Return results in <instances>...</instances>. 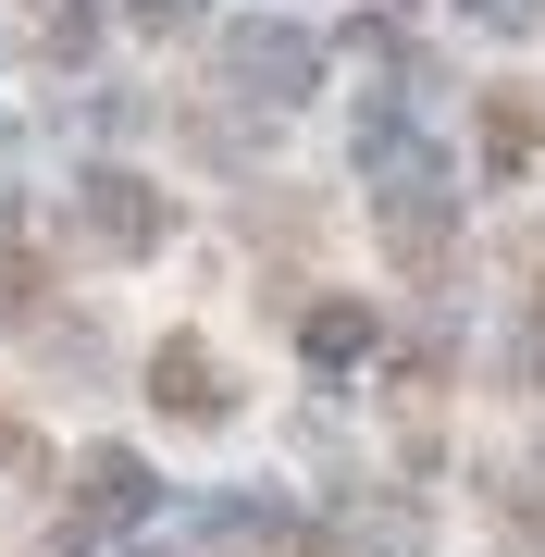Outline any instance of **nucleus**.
I'll return each instance as SVG.
<instances>
[{"label": "nucleus", "mask_w": 545, "mask_h": 557, "mask_svg": "<svg viewBox=\"0 0 545 557\" xmlns=\"http://www.w3.org/2000/svg\"><path fill=\"white\" fill-rule=\"evenodd\" d=\"M484 149H496V174L533 161V149H545V112H533V100H496V112H484Z\"/></svg>", "instance_id": "5"}, {"label": "nucleus", "mask_w": 545, "mask_h": 557, "mask_svg": "<svg viewBox=\"0 0 545 557\" xmlns=\"http://www.w3.org/2000/svg\"><path fill=\"white\" fill-rule=\"evenodd\" d=\"M25 458H38V446H25V434H13V421H0V471H25Z\"/></svg>", "instance_id": "9"}, {"label": "nucleus", "mask_w": 545, "mask_h": 557, "mask_svg": "<svg viewBox=\"0 0 545 557\" xmlns=\"http://www.w3.org/2000/svg\"><path fill=\"white\" fill-rule=\"evenodd\" d=\"M236 75H248V87H273V100H298V87H310V38H285V25H248V38H236Z\"/></svg>", "instance_id": "3"}, {"label": "nucleus", "mask_w": 545, "mask_h": 557, "mask_svg": "<svg viewBox=\"0 0 545 557\" xmlns=\"http://www.w3.org/2000/svg\"><path fill=\"white\" fill-rule=\"evenodd\" d=\"M186 13H199V0H137V25H186Z\"/></svg>", "instance_id": "8"}, {"label": "nucleus", "mask_w": 545, "mask_h": 557, "mask_svg": "<svg viewBox=\"0 0 545 557\" xmlns=\"http://www.w3.org/2000/svg\"><path fill=\"white\" fill-rule=\"evenodd\" d=\"M149 397H162L174 421H211V409H223V372H211V347H199V335H174L162 359H149Z\"/></svg>", "instance_id": "1"}, {"label": "nucleus", "mask_w": 545, "mask_h": 557, "mask_svg": "<svg viewBox=\"0 0 545 557\" xmlns=\"http://www.w3.org/2000/svg\"><path fill=\"white\" fill-rule=\"evenodd\" d=\"M149 508V471L137 458H87V520H137Z\"/></svg>", "instance_id": "4"}, {"label": "nucleus", "mask_w": 545, "mask_h": 557, "mask_svg": "<svg viewBox=\"0 0 545 557\" xmlns=\"http://www.w3.org/2000/svg\"><path fill=\"white\" fill-rule=\"evenodd\" d=\"M87 236H100V248H149V236H162V199H149L137 174H100V186H87Z\"/></svg>", "instance_id": "2"}, {"label": "nucleus", "mask_w": 545, "mask_h": 557, "mask_svg": "<svg viewBox=\"0 0 545 557\" xmlns=\"http://www.w3.org/2000/svg\"><path fill=\"white\" fill-rule=\"evenodd\" d=\"M0 310H38V260L25 248H0Z\"/></svg>", "instance_id": "7"}, {"label": "nucleus", "mask_w": 545, "mask_h": 557, "mask_svg": "<svg viewBox=\"0 0 545 557\" xmlns=\"http://www.w3.org/2000/svg\"><path fill=\"white\" fill-rule=\"evenodd\" d=\"M360 347H372V310H347V298L310 310V359H360Z\"/></svg>", "instance_id": "6"}]
</instances>
